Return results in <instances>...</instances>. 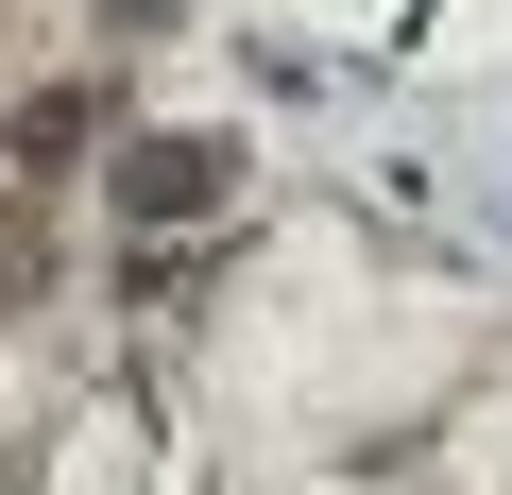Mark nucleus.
Segmentation results:
<instances>
[{
    "label": "nucleus",
    "instance_id": "2",
    "mask_svg": "<svg viewBox=\"0 0 512 495\" xmlns=\"http://www.w3.org/2000/svg\"><path fill=\"white\" fill-rule=\"evenodd\" d=\"M0 154H18V171H69L86 154V86H35L18 120H0Z\"/></svg>",
    "mask_w": 512,
    "mask_h": 495
},
{
    "label": "nucleus",
    "instance_id": "1",
    "mask_svg": "<svg viewBox=\"0 0 512 495\" xmlns=\"http://www.w3.org/2000/svg\"><path fill=\"white\" fill-rule=\"evenodd\" d=\"M222 188H239L222 137H137V154H120V222H205Z\"/></svg>",
    "mask_w": 512,
    "mask_h": 495
}]
</instances>
